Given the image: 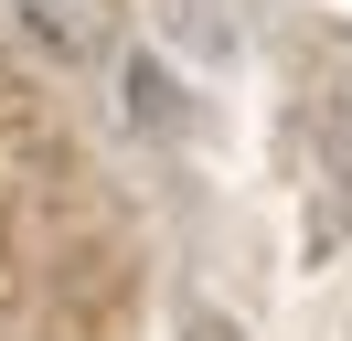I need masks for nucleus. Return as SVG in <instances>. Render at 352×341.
<instances>
[{"label": "nucleus", "mask_w": 352, "mask_h": 341, "mask_svg": "<svg viewBox=\"0 0 352 341\" xmlns=\"http://www.w3.org/2000/svg\"><path fill=\"white\" fill-rule=\"evenodd\" d=\"M11 21H22L43 54H65V64H96V54H118V0H11Z\"/></svg>", "instance_id": "1"}, {"label": "nucleus", "mask_w": 352, "mask_h": 341, "mask_svg": "<svg viewBox=\"0 0 352 341\" xmlns=\"http://www.w3.org/2000/svg\"><path fill=\"white\" fill-rule=\"evenodd\" d=\"M320 139H331V160L352 170V85H331V107H320Z\"/></svg>", "instance_id": "2"}, {"label": "nucleus", "mask_w": 352, "mask_h": 341, "mask_svg": "<svg viewBox=\"0 0 352 341\" xmlns=\"http://www.w3.org/2000/svg\"><path fill=\"white\" fill-rule=\"evenodd\" d=\"M129 96H139V118H171V85H160V64H129Z\"/></svg>", "instance_id": "3"}, {"label": "nucleus", "mask_w": 352, "mask_h": 341, "mask_svg": "<svg viewBox=\"0 0 352 341\" xmlns=\"http://www.w3.org/2000/svg\"><path fill=\"white\" fill-rule=\"evenodd\" d=\"M171 341H245V331H235V320H224V309H192V320H182Z\"/></svg>", "instance_id": "4"}]
</instances>
